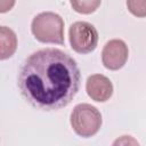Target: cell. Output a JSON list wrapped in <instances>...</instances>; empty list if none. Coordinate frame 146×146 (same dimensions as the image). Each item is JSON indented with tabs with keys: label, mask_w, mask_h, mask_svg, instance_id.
<instances>
[{
	"label": "cell",
	"mask_w": 146,
	"mask_h": 146,
	"mask_svg": "<svg viewBox=\"0 0 146 146\" xmlns=\"http://www.w3.org/2000/svg\"><path fill=\"white\" fill-rule=\"evenodd\" d=\"M81 73L76 62L60 49H40L22 63L17 86L23 98L41 111L67 106L80 89Z\"/></svg>",
	"instance_id": "cell-1"
},
{
	"label": "cell",
	"mask_w": 146,
	"mask_h": 146,
	"mask_svg": "<svg viewBox=\"0 0 146 146\" xmlns=\"http://www.w3.org/2000/svg\"><path fill=\"white\" fill-rule=\"evenodd\" d=\"M34 38L42 43H64V21L52 11L38 14L31 24Z\"/></svg>",
	"instance_id": "cell-2"
},
{
	"label": "cell",
	"mask_w": 146,
	"mask_h": 146,
	"mask_svg": "<svg viewBox=\"0 0 146 146\" xmlns=\"http://www.w3.org/2000/svg\"><path fill=\"white\" fill-rule=\"evenodd\" d=\"M70 121L78 136L88 138L99 131L102 127V114L95 106L82 103L73 108Z\"/></svg>",
	"instance_id": "cell-3"
},
{
	"label": "cell",
	"mask_w": 146,
	"mask_h": 146,
	"mask_svg": "<svg viewBox=\"0 0 146 146\" xmlns=\"http://www.w3.org/2000/svg\"><path fill=\"white\" fill-rule=\"evenodd\" d=\"M68 39L72 49L79 54L94 51L98 43V32L88 22H75L68 30Z\"/></svg>",
	"instance_id": "cell-4"
},
{
	"label": "cell",
	"mask_w": 146,
	"mask_h": 146,
	"mask_svg": "<svg viewBox=\"0 0 146 146\" xmlns=\"http://www.w3.org/2000/svg\"><path fill=\"white\" fill-rule=\"evenodd\" d=\"M129 50L125 42L121 39H113L106 42L102 51V62L107 70L117 71L128 60Z\"/></svg>",
	"instance_id": "cell-5"
},
{
	"label": "cell",
	"mask_w": 146,
	"mask_h": 146,
	"mask_svg": "<svg viewBox=\"0 0 146 146\" xmlns=\"http://www.w3.org/2000/svg\"><path fill=\"white\" fill-rule=\"evenodd\" d=\"M86 90L92 100L103 103L112 97L113 84L107 76L103 74H92L87 79Z\"/></svg>",
	"instance_id": "cell-6"
},
{
	"label": "cell",
	"mask_w": 146,
	"mask_h": 146,
	"mask_svg": "<svg viewBox=\"0 0 146 146\" xmlns=\"http://www.w3.org/2000/svg\"><path fill=\"white\" fill-rule=\"evenodd\" d=\"M0 44H1V51H0V59L9 58L14 55L17 48V38L13 30H10L7 26L0 27Z\"/></svg>",
	"instance_id": "cell-7"
},
{
	"label": "cell",
	"mask_w": 146,
	"mask_h": 146,
	"mask_svg": "<svg viewBox=\"0 0 146 146\" xmlns=\"http://www.w3.org/2000/svg\"><path fill=\"white\" fill-rule=\"evenodd\" d=\"M70 2L76 13L89 15L98 9L102 0H70Z\"/></svg>",
	"instance_id": "cell-8"
},
{
	"label": "cell",
	"mask_w": 146,
	"mask_h": 146,
	"mask_svg": "<svg viewBox=\"0 0 146 146\" xmlns=\"http://www.w3.org/2000/svg\"><path fill=\"white\" fill-rule=\"evenodd\" d=\"M128 10L136 17H146V0H127Z\"/></svg>",
	"instance_id": "cell-9"
},
{
	"label": "cell",
	"mask_w": 146,
	"mask_h": 146,
	"mask_svg": "<svg viewBox=\"0 0 146 146\" xmlns=\"http://www.w3.org/2000/svg\"><path fill=\"white\" fill-rule=\"evenodd\" d=\"M15 5V0H0V11L6 13L10 10Z\"/></svg>",
	"instance_id": "cell-10"
}]
</instances>
